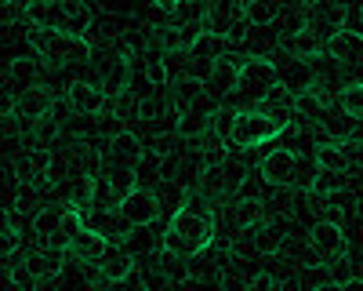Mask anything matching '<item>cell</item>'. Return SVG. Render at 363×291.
Here are the masks:
<instances>
[{
    "label": "cell",
    "mask_w": 363,
    "mask_h": 291,
    "mask_svg": "<svg viewBox=\"0 0 363 291\" xmlns=\"http://www.w3.org/2000/svg\"><path fill=\"white\" fill-rule=\"evenodd\" d=\"M215 229H218V208L207 197L189 193L182 200V208L171 212L164 237H160V251L174 255V258H196V255L211 251Z\"/></svg>",
    "instance_id": "6da1fadb"
},
{
    "label": "cell",
    "mask_w": 363,
    "mask_h": 291,
    "mask_svg": "<svg viewBox=\"0 0 363 291\" xmlns=\"http://www.w3.org/2000/svg\"><path fill=\"white\" fill-rule=\"evenodd\" d=\"M26 44L33 48L48 66H73V62H91L95 48L87 37L69 33V29H26Z\"/></svg>",
    "instance_id": "7a4b0ae2"
},
{
    "label": "cell",
    "mask_w": 363,
    "mask_h": 291,
    "mask_svg": "<svg viewBox=\"0 0 363 291\" xmlns=\"http://www.w3.org/2000/svg\"><path fill=\"white\" fill-rule=\"evenodd\" d=\"M280 84V70H277V58H244L240 66V80H236V92L229 95L233 102H244V109L262 106L265 95Z\"/></svg>",
    "instance_id": "3957f363"
},
{
    "label": "cell",
    "mask_w": 363,
    "mask_h": 291,
    "mask_svg": "<svg viewBox=\"0 0 363 291\" xmlns=\"http://www.w3.org/2000/svg\"><path fill=\"white\" fill-rule=\"evenodd\" d=\"M284 121H277V116H269L265 109L251 106V109H236V124H233V135H229V146H236V150H258V146L272 142L284 135Z\"/></svg>",
    "instance_id": "277c9868"
},
{
    "label": "cell",
    "mask_w": 363,
    "mask_h": 291,
    "mask_svg": "<svg viewBox=\"0 0 363 291\" xmlns=\"http://www.w3.org/2000/svg\"><path fill=\"white\" fill-rule=\"evenodd\" d=\"M145 153H149V142L138 131H131V128H116L106 138V146H102L106 168H124V171H138Z\"/></svg>",
    "instance_id": "5b68a950"
},
{
    "label": "cell",
    "mask_w": 363,
    "mask_h": 291,
    "mask_svg": "<svg viewBox=\"0 0 363 291\" xmlns=\"http://www.w3.org/2000/svg\"><path fill=\"white\" fill-rule=\"evenodd\" d=\"M306 237H309V251L323 262V266L349 255V233H345V226L335 222V219H316V222L309 226Z\"/></svg>",
    "instance_id": "8992f818"
},
{
    "label": "cell",
    "mask_w": 363,
    "mask_h": 291,
    "mask_svg": "<svg viewBox=\"0 0 363 291\" xmlns=\"http://www.w3.org/2000/svg\"><path fill=\"white\" fill-rule=\"evenodd\" d=\"M258 175L265 179L269 190H287V186H298L301 182V157L298 150H272L258 160Z\"/></svg>",
    "instance_id": "52a82bcc"
},
{
    "label": "cell",
    "mask_w": 363,
    "mask_h": 291,
    "mask_svg": "<svg viewBox=\"0 0 363 291\" xmlns=\"http://www.w3.org/2000/svg\"><path fill=\"white\" fill-rule=\"evenodd\" d=\"M301 8L309 15V37H316L320 44L345 29V18H349L345 0H306Z\"/></svg>",
    "instance_id": "ba28073f"
},
{
    "label": "cell",
    "mask_w": 363,
    "mask_h": 291,
    "mask_svg": "<svg viewBox=\"0 0 363 291\" xmlns=\"http://www.w3.org/2000/svg\"><path fill=\"white\" fill-rule=\"evenodd\" d=\"M116 215L124 219L131 229H138V226H153V222L164 215V200H160L157 190H142V186H135L124 200L116 204Z\"/></svg>",
    "instance_id": "9c48e42d"
},
{
    "label": "cell",
    "mask_w": 363,
    "mask_h": 291,
    "mask_svg": "<svg viewBox=\"0 0 363 291\" xmlns=\"http://www.w3.org/2000/svg\"><path fill=\"white\" fill-rule=\"evenodd\" d=\"M66 106L73 116H102L109 109V92L99 80H73L66 87Z\"/></svg>",
    "instance_id": "30bf717a"
},
{
    "label": "cell",
    "mask_w": 363,
    "mask_h": 291,
    "mask_svg": "<svg viewBox=\"0 0 363 291\" xmlns=\"http://www.w3.org/2000/svg\"><path fill=\"white\" fill-rule=\"evenodd\" d=\"M55 106H58V99H55V92L48 84H37V87H26L22 95H15V102L8 106L18 121L29 128V124H37V121H44L48 113H55Z\"/></svg>",
    "instance_id": "8fae6325"
},
{
    "label": "cell",
    "mask_w": 363,
    "mask_h": 291,
    "mask_svg": "<svg viewBox=\"0 0 363 291\" xmlns=\"http://www.w3.org/2000/svg\"><path fill=\"white\" fill-rule=\"evenodd\" d=\"M44 70H48V62H44L40 55H29V58L11 55V58H8V106L15 102V95L26 92V87L44 84ZM8 106H4V109H8Z\"/></svg>",
    "instance_id": "7c38bea8"
},
{
    "label": "cell",
    "mask_w": 363,
    "mask_h": 291,
    "mask_svg": "<svg viewBox=\"0 0 363 291\" xmlns=\"http://www.w3.org/2000/svg\"><path fill=\"white\" fill-rule=\"evenodd\" d=\"M280 87H287L291 95H301V92H313V80H316V66L313 58L306 55H294V51H284L280 55Z\"/></svg>",
    "instance_id": "4fadbf2b"
},
{
    "label": "cell",
    "mask_w": 363,
    "mask_h": 291,
    "mask_svg": "<svg viewBox=\"0 0 363 291\" xmlns=\"http://www.w3.org/2000/svg\"><path fill=\"white\" fill-rule=\"evenodd\" d=\"M109 251H113L109 237H106L102 229H95V226H84L77 237L69 241V248H66V255H69L73 262H84V266H99Z\"/></svg>",
    "instance_id": "5bb4252c"
},
{
    "label": "cell",
    "mask_w": 363,
    "mask_h": 291,
    "mask_svg": "<svg viewBox=\"0 0 363 291\" xmlns=\"http://www.w3.org/2000/svg\"><path fill=\"white\" fill-rule=\"evenodd\" d=\"M240 66H244V58H236V55H225V58H218L215 66H211V73H207V95L215 99L218 106L236 92V80H240Z\"/></svg>",
    "instance_id": "9a60e30c"
},
{
    "label": "cell",
    "mask_w": 363,
    "mask_h": 291,
    "mask_svg": "<svg viewBox=\"0 0 363 291\" xmlns=\"http://www.w3.org/2000/svg\"><path fill=\"white\" fill-rule=\"evenodd\" d=\"M323 55L338 66H359L363 62V33L359 29H342L330 40H323Z\"/></svg>",
    "instance_id": "2e32d148"
},
{
    "label": "cell",
    "mask_w": 363,
    "mask_h": 291,
    "mask_svg": "<svg viewBox=\"0 0 363 291\" xmlns=\"http://www.w3.org/2000/svg\"><path fill=\"white\" fill-rule=\"evenodd\" d=\"M26 262H29V273H33L37 280H55L58 273L66 270L69 255H66V248H55V244H37L33 251L26 255Z\"/></svg>",
    "instance_id": "e0dca14e"
},
{
    "label": "cell",
    "mask_w": 363,
    "mask_h": 291,
    "mask_svg": "<svg viewBox=\"0 0 363 291\" xmlns=\"http://www.w3.org/2000/svg\"><path fill=\"white\" fill-rule=\"evenodd\" d=\"M26 22L33 29H66V11L58 0H29L26 4Z\"/></svg>",
    "instance_id": "ac0fdd59"
},
{
    "label": "cell",
    "mask_w": 363,
    "mask_h": 291,
    "mask_svg": "<svg viewBox=\"0 0 363 291\" xmlns=\"http://www.w3.org/2000/svg\"><path fill=\"white\" fill-rule=\"evenodd\" d=\"M244 262H247V258H240V255L225 251L222 270H218V284H222V291H244V287H251V284H255V277H258V273H251V270L244 266Z\"/></svg>",
    "instance_id": "d6986e66"
},
{
    "label": "cell",
    "mask_w": 363,
    "mask_h": 291,
    "mask_svg": "<svg viewBox=\"0 0 363 291\" xmlns=\"http://www.w3.org/2000/svg\"><path fill=\"white\" fill-rule=\"evenodd\" d=\"M284 44L277 26H251V33L244 37V44H240V51H244V58H272L269 51Z\"/></svg>",
    "instance_id": "ffe728a7"
},
{
    "label": "cell",
    "mask_w": 363,
    "mask_h": 291,
    "mask_svg": "<svg viewBox=\"0 0 363 291\" xmlns=\"http://www.w3.org/2000/svg\"><path fill=\"white\" fill-rule=\"evenodd\" d=\"M62 215H66V204H44V208L33 215V237L37 244H51L62 229Z\"/></svg>",
    "instance_id": "44dd1931"
},
{
    "label": "cell",
    "mask_w": 363,
    "mask_h": 291,
    "mask_svg": "<svg viewBox=\"0 0 363 291\" xmlns=\"http://www.w3.org/2000/svg\"><path fill=\"white\" fill-rule=\"evenodd\" d=\"M135 270H138V258H135L131 251H109V255L99 262V277H102L106 287L116 284V280H124V277H131Z\"/></svg>",
    "instance_id": "7402d4cb"
},
{
    "label": "cell",
    "mask_w": 363,
    "mask_h": 291,
    "mask_svg": "<svg viewBox=\"0 0 363 291\" xmlns=\"http://www.w3.org/2000/svg\"><path fill=\"white\" fill-rule=\"evenodd\" d=\"M247 0H211L207 4V29H218V33H229L233 22L244 15Z\"/></svg>",
    "instance_id": "603a6c76"
},
{
    "label": "cell",
    "mask_w": 363,
    "mask_h": 291,
    "mask_svg": "<svg viewBox=\"0 0 363 291\" xmlns=\"http://www.w3.org/2000/svg\"><path fill=\"white\" fill-rule=\"evenodd\" d=\"M313 164H316V171H345V175L352 171L342 142H320L313 150Z\"/></svg>",
    "instance_id": "cb8c5ba5"
},
{
    "label": "cell",
    "mask_w": 363,
    "mask_h": 291,
    "mask_svg": "<svg viewBox=\"0 0 363 291\" xmlns=\"http://www.w3.org/2000/svg\"><path fill=\"white\" fill-rule=\"evenodd\" d=\"M55 291H95V280H91L84 262H66V270L55 277Z\"/></svg>",
    "instance_id": "d4e9b609"
},
{
    "label": "cell",
    "mask_w": 363,
    "mask_h": 291,
    "mask_svg": "<svg viewBox=\"0 0 363 291\" xmlns=\"http://www.w3.org/2000/svg\"><path fill=\"white\" fill-rule=\"evenodd\" d=\"M277 33H280L284 44H294V40H301V37H309V15H306V8L284 11V15L277 18Z\"/></svg>",
    "instance_id": "484cf974"
},
{
    "label": "cell",
    "mask_w": 363,
    "mask_h": 291,
    "mask_svg": "<svg viewBox=\"0 0 363 291\" xmlns=\"http://www.w3.org/2000/svg\"><path fill=\"white\" fill-rule=\"evenodd\" d=\"M207 4L211 0H182L167 18L171 26H182V29H200V22H207Z\"/></svg>",
    "instance_id": "4316f807"
},
{
    "label": "cell",
    "mask_w": 363,
    "mask_h": 291,
    "mask_svg": "<svg viewBox=\"0 0 363 291\" xmlns=\"http://www.w3.org/2000/svg\"><path fill=\"white\" fill-rule=\"evenodd\" d=\"M345 190H349V175H345V171H316L313 182H309V193H313L316 200L335 197V193H345Z\"/></svg>",
    "instance_id": "83f0119b"
},
{
    "label": "cell",
    "mask_w": 363,
    "mask_h": 291,
    "mask_svg": "<svg viewBox=\"0 0 363 291\" xmlns=\"http://www.w3.org/2000/svg\"><path fill=\"white\" fill-rule=\"evenodd\" d=\"M335 106L349 116V121H363V80L342 84L338 95H335Z\"/></svg>",
    "instance_id": "f1b7e54d"
},
{
    "label": "cell",
    "mask_w": 363,
    "mask_h": 291,
    "mask_svg": "<svg viewBox=\"0 0 363 291\" xmlns=\"http://www.w3.org/2000/svg\"><path fill=\"white\" fill-rule=\"evenodd\" d=\"M62 4V11H66V29L69 33H80V37H87V29H91V8H87V0H58Z\"/></svg>",
    "instance_id": "f546056e"
},
{
    "label": "cell",
    "mask_w": 363,
    "mask_h": 291,
    "mask_svg": "<svg viewBox=\"0 0 363 291\" xmlns=\"http://www.w3.org/2000/svg\"><path fill=\"white\" fill-rule=\"evenodd\" d=\"M244 15H247L251 26H272L280 18V4H277V0H247Z\"/></svg>",
    "instance_id": "4dcf8cb0"
},
{
    "label": "cell",
    "mask_w": 363,
    "mask_h": 291,
    "mask_svg": "<svg viewBox=\"0 0 363 291\" xmlns=\"http://www.w3.org/2000/svg\"><path fill=\"white\" fill-rule=\"evenodd\" d=\"M171 291H222V284H218V277H196V273H189L186 280H178Z\"/></svg>",
    "instance_id": "1f68e13d"
},
{
    "label": "cell",
    "mask_w": 363,
    "mask_h": 291,
    "mask_svg": "<svg viewBox=\"0 0 363 291\" xmlns=\"http://www.w3.org/2000/svg\"><path fill=\"white\" fill-rule=\"evenodd\" d=\"M109 291H149L145 287V277L135 270L131 277H124V280H116V284H109Z\"/></svg>",
    "instance_id": "d6a6232c"
},
{
    "label": "cell",
    "mask_w": 363,
    "mask_h": 291,
    "mask_svg": "<svg viewBox=\"0 0 363 291\" xmlns=\"http://www.w3.org/2000/svg\"><path fill=\"white\" fill-rule=\"evenodd\" d=\"M244 291H284V284H280V277H272V273H258L255 284L244 287Z\"/></svg>",
    "instance_id": "836d02e7"
},
{
    "label": "cell",
    "mask_w": 363,
    "mask_h": 291,
    "mask_svg": "<svg viewBox=\"0 0 363 291\" xmlns=\"http://www.w3.org/2000/svg\"><path fill=\"white\" fill-rule=\"evenodd\" d=\"M342 291H363V273H356V277H345V280H342Z\"/></svg>",
    "instance_id": "e575fe53"
},
{
    "label": "cell",
    "mask_w": 363,
    "mask_h": 291,
    "mask_svg": "<svg viewBox=\"0 0 363 291\" xmlns=\"http://www.w3.org/2000/svg\"><path fill=\"white\" fill-rule=\"evenodd\" d=\"M309 291H342V280H320V284H313Z\"/></svg>",
    "instance_id": "d590c367"
},
{
    "label": "cell",
    "mask_w": 363,
    "mask_h": 291,
    "mask_svg": "<svg viewBox=\"0 0 363 291\" xmlns=\"http://www.w3.org/2000/svg\"><path fill=\"white\" fill-rule=\"evenodd\" d=\"M178 4H182V0H153V8H157V11H164V15H171Z\"/></svg>",
    "instance_id": "8d00e7d4"
},
{
    "label": "cell",
    "mask_w": 363,
    "mask_h": 291,
    "mask_svg": "<svg viewBox=\"0 0 363 291\" xmlns=\"http://www.w3.org/2000/svg\"><path fill=\"white\" fill-rule=\"evenodd\" d=\"M359 270H363V251H359Z\"/></svg>",
    "instance_id": "74e56055"
},
{
    "label": "cell",
    "mask_w": 363,
    "mask_h": 291,
    "mask_svg": "<svg viewBox=\"0 0 363 291\" xmlns=\"http://www.w3.org/2000/svg\"><path fill=\"white\" fill-rule=\"evenodd\" d=\"M359 18H363V8H359Z\"/></svg>",
    "instance_id": "f35d334b"
}]
</instances>
